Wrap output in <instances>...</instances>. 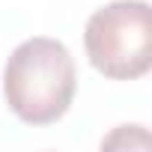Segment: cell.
I'll list each match as a JSON object with an SVG mask.
<instances>
[{
    "label": "cell",
    "mask_w": 152,
    "mask_h": 152,
    "mask_svg": "<svg viewBox=\"0 0 152 152\" xmlns=\"http://www.w3.org/2000/svg\"><path fill=\"white\" fill-rule=\"evenodd\" d=\"M6 104L24 122H54L66 113L75 93V63L63 42L33 36L21 42L3 72Z\"/></svg>",
    "instance_id": "obj_1"
},
{
    "label": "cell",
    "mask_w": 152,
    "mask_h": 152,
    "mask_svg": "<svg viewBox=\"0 0 152 152\" xmlns=\"http://www.w3.org/2000/svg\"><path fill=\"white\" fill-rule=\"evenodd\" d=\"M87 54L107 78H137L152 66V9L146 0H113L87 21Z\"/></svg>",
    "instance_id": "obj_2"
}]
</instances>
